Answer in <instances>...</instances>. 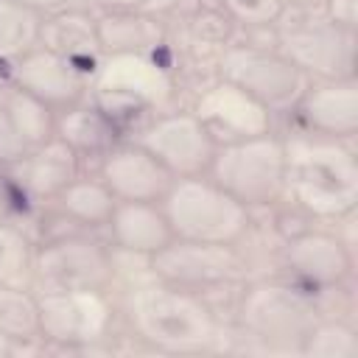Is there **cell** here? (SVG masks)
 <instances>
[{
	"label": "cell",
	"mask_w": 358,
	"mask_h": 358,
	"mask_svg": "<svg viewBox=\"0 0 358 358\" xmlns=\"http://www.w3.org/2000/svg\"><path fill=\"white\" fill-rule=\"evenodd\" d=\"M285 196L310 218H347L358 201L352 148L310 131L285 140Z\"/></svg>",
	"instance_id": "cell-1"
},
{
	"label": "cell",
	"mask_w": 358,
	"mask_h": 358,
	"mask_svg": "<svg viewBox=\"0 0 358 358\" xmlns=\"http://www.w3.org/2000/svg\"><path fill=\"white\" fill-rule=\"evenodd\" d=\"M126 316L140 341L165 352H199L218 338V322L196 291L154 280L129 294Z\"/></svg>",
	"instance_id": "cell-2"
},
{
	"label": "cell",
	"mask_w": 358,
	"mask_h": 358,
	"mask_svg": "<svg viewBox=\"0 0 358 358\" xmlns=\"http://www.w3.org/2000/svg\"><path fill=\"white\" fill-rule=\"evenodd\" d=\"M241 330L271 352H299L308 330L319 319L313 294L296 280H255L246 282L238 299Z\"/></svg>",
	"instance_id": "cell-3"
},
{
	"label": "cell",
	"mask_w": 358,
	"mask_h": 358,
	"mask_svg": "<svg viewBox=\"0 0 358 358\" xmlns=\"http://www.w3.org/2000/svg\"><path fill=\"white\" fill-rule=\"evenodd\" d=\"M159 204L173 238L238 246L252 229V210L207 173L176 176Z\"/></svg>",
	"instance_id": "cell-4"
},
{
	"label": "cell",
	"mask_w": 358,
	"mask_h": 358,
	"mask_svg": "<svg viewBox=\"0 0 358 358\" xmlns=\"http://www.w3.org/2000/svg\"><path fill=\"white\" fill-rule=\"evenodd\" d=\"M313 0L291 3L274 22V48L310 81L355 78V31L336 25Z\"/></svg>",
	"instance_id": "cell-5"
},
{
	"label": "cell",
	"mask_w": 358,
	"mask_h": 358,
	"mask_svg": "<svg viewBox=\"0 0 358 358\" xmlns=\"http://www.w3.org/2000/svg\"><path fill=\"white\" fill-rule=\"evenodd\" d=\"M207 176L249 210L271 207L285 196V140L274 131L215 148Z\"/></svg>",
	"instance_id": "cell-6"
},
{
	"label": "cell",
	"mask_w": 358,
	"mask_h": 358,
	"mask_svg": "<svg viewBox=\"0 0 358 358\" xmlns=\"http://www.w3.org/2000/svg\"><path fill=\"white\" fill-rule=\"evenodd\" d=\"M218 78L241 87L271 115L294 112L310 78L277 48L268 45H227L218 53Z\"/></svg>",
	"instance_id": "cell-7"
},
{
	"label": "cell",
	"mask_w": 358,
	"mask_h": 358,
	"mask_svg": "<svg viewBox=\"0 0 358 358\" xmlns=\"http://www.w3.org/2000/svg\"><path fill=\"white\" fill-rule=\"evenodd\" d=\"M171 92V70L148 53H106L101 56L90 78L92 101L106 109L117 123L129 112L157 109L168 103Z\"/></svg>",
	"instance_id": "cell-8"
},
{
	"label": "cell",
	"mask_w": 358,
	"mask_h": 358,
	"mask_svg": "<svg viewBox=\"0 0 358 358\" xmlns=\"http://www.w3.org/2000/svg\"><path fill=\"white\" fill-rule=\"evenodd\" d=\"M39 336L42 341L84 350L103 341L115 324V305L106 288L39 291Z\"/></svg>",
	"instance_id": "cell-9"
},
{
	"label": "cell",
	"mask_w": 358,
	"mask_h": 358,
	"mask_svg": "<svg viewBox=\"0 0 358 358\" xmlns=\"http://www.w3.org/2000/svg\"><path fill=\"white\" fill-rule=\"evenodd\" d=\"M31 277L39 291L109 288L115 280V260L101 241L64 232L48 238L31 255Z\"/></svg>",
	"instance_id": "cell-10"
},
{
	"label": "cell",
	"mask_w": 358,
	"mask_h": 358,
	"mask_svg": "<svg viewBox=\"0 0 358 358\" xmlns=\"http://www.w3.org/2000/svg\"><path fill=\"white\" fill-rule=\"evenodd\" d=\"M148 268L162 282L201 294L207 288L238 282L246 271V263L235 246L173 238L148 257Z\"/></svg>",
	"instance_id": "cell-11"
},
{
	"label": "cell",
	"mask_w": 358,
	"mask_h": 358,
	"mask_svg": "<svg viewBox=\"0 0 358 358\" xmlns=\"http://www.w3.org/2000/svg\"><path fill=\"white\" fill-rule=\"evenodd\" d=\"M137 143L145 151H151L173 176L207 173L213 154L218 148L190 109L157 115L137 131Z\"/></svg>",
	"instance_id": "cell-12"
},
{
	"label": "cell",
	"mask_w": 358,
	"mask_h": 358,
	"mask_svg": "<svg viewBox=\"0 0 358 358\" xmlns=\"http://www.w3.org/2000/svg\"><path fill=\"white\" fill-rule=\"evenodd\" d=\"M282 266L308 291H336L352 274V252L336 232L308 227L285 238Z\"/></svg>",
	"instance_id": "cell-13"
},
{
	"label": "cell",
	"mask_w": 358,
	"mask_h": 358,
	"mask_svg": "<svg viewBox=\"0 0 358 358\" xmlns=\"http://www.w3.org/2000/svg\"><path fill=\"white\" fill-rule=\"evenodd\" d=\"M90 78H92V73H87L84 67L73 64L70 59L42 48V45H36L28 53H22L20 59H14L11 70H8L11 84H17L28 95L39 98L42 103H48L53 112L90 98Z\"/></svg>",
	"instance_id": "cell-14"
},
{
	"label": "cell",
	"mask_w": 358,
	"mask_h": 358,
	"mask_svg": "<svg viewBox=\"0 0 358 358\" xmlns=\"http://www.w3.org/2000/svg\"><path fill=\"white\" fill-rule=\"evenodd\" d=\"M190 112L201 120V126L215 140V145L266 134L271 131V117H274L266 106H260L241 87L224 78H215L213 84H207L196 95Z\"/></svg>",
	"instance_id": "cell-15"
},
{
	"label": "cell",
	"mask_w": 358,
	"mask_h": 358,
	"mask_svg": "<svg viewBox=\"0 0 358 358\" xmlns=\"http://www.w3.org/2000/svg\"><path fill=\"white\" fill-rule=\"evenodd\" d=\"M98 179L117 201H162L176 179L151 151L134 143H115L98 162Z\"/></svg>",
	"instance_id": "cell-16"
},
{
	"label": "cell",
	"mask_w": 358,
	"mask_h": 358,
	"mask_svg": "<svg viewBox=\"0 0 358 358\" xmlns=\"http://www.w3.org/2000/svg\"><path fill=\"white\" fill-rule=\"evenodd\" d=\"M294 112L305 131L350 140L358 131V84L355 78L310 81Z\"/></svg>",
	"instance_id": "cell-17"
},
{
	"label": "cell",
	"mask_w": 358,
	"mask_h": 358,
	"mask_svg": "<svg viewBox=\"0 0 358 358\" xmlns=\"http://www.w3.org/2000/svg\"><path fill=\"white\" fill-rule=\"evenodd\" d=\"M106 229L117 249L145 260L173 241V229L159 201H117Z\"/></svg>",
	"instance_id": "cell-18"
},
{
	"label": "cell",
	"mask_w": 358,
	"mask_h": 358,
	"mask_svg": "<svg viewBox=\"0 0 358 358\" xmlns=\"http://www.w3.org/2000/svg\"><path fill=\"white\" fill-rule=\"evenodd\" d=\"M39 45L70 59L73 64L84 67L87 73H95V67L103 56L101 42H98L95 14L90 8H73V11L42 17Z\"/></svg>",
	"instance_id": "cell-19"
},
{
	"label": "cell",
	"mask_w": 358,
	"mask_h": 358,
	"mask_svg": "<svg viewBox=\"0 0 358 358\" xmlns=\"http://www.w3.org/2000/svg\"><path fill=\"white\" fill-rule=\"evenodd\" d=\"M56 137L78 157H103L115 143H120V123L92 98H84L56 112Z\"/></svg>",
	"instance_id": "cell-20"
},
{
	"label": "cell",
	"mask_w": 358,
	"mask_h": 358,
	"mask_svg": "<svg viewBox=\"0 0 358 358\" xmlns=\"http://www.w3.org/2000/svg\"><path fill=\"white\" fill-rule=\"evenodd\" d=\"M78 162L81 157L56 134L36 145L22 162H17L14 168H20V187L34 196V199H56L76 176H78Z\"/></svg>",
	"instance_id": "cell-21"
},
{
	"label": "cell",
	"mask_w": 358,
	"mask_h": 358,
	"mask_svg": "<svg viewBox=\"0 0 358 358\" xmlns=\"http://www.w3.org/2000/svg\"><path fill=\"white\" fill-rule=\"evenodd\" d=\"M98 42L106 53H148L157 56L165 48V25L154 14L143 11H101L95 14Z\"/></svg>",
	"instance_id": "cell-22"
},
{
	"label": "cell",
	"mask_w": 358,
	"mask_h": 358,
	"mask_svg": "<svg viewBox=\"0 0 358 358\" xmlns=\"http://www.w3.org/2000/svg\"><path fill=\"white\" fill-rule=\"evenodd\" d=\"M53 201H56V210L62 218H67L78 227H90V229L106 227L112 218V210L117 204L112 190L98 176L95 179L76 176Z\"/></svg>",
	"instance_id": "cell-23"
},
{
	"label": "cell",
	"mask_w": 358,
	"mask_h": 358,
	"mask_svg": "<svg viewBox=\"0 0 358 358\" xmlns=\"http://www.w3.org/2000/svg\"><path fill=\"white\" fill-rule=\"evenodd\" d=\"M0 330L17 341H39V296L20 282H0Z\"/></svg>",
	"instance_id": "cell-24"
},
{
	"label": "cell",
	"mask_w": 358,
	"mask_h": 358,
	"mask_svg": "<svg viewBox=\"0 0 358 358\" xmlns=\"http://www.w3.org/2000/svg\"><path fill=\"white\" fill-rule=\"evenodd\" d=\"M42 17L17 0H0V62H14L39 45Z\"/></svg>",
	"instance_id": "cell-25"
},
{
	"label": "cell",
	"mask_w": 358,
	"mask_h": 358,
	"mask_svg": "<svg viewBox=\"0 0 358 358\" xmlns=\"http://www.w3.org/2000/svg\"><path fill=\"white\" fill-rule=\"evenodd\" d=\"M299 352L313 358H358V333L344 319L319 316L316 324L308 330Z\"/></svg>",
	"instance_id": "cell-26"
},
{
	"label": "cell",
	"mask_w": 358,
	"mask_h": 358,
	"mask_svg": "<svg viewBox=\"0 0 358 358\" xmlns=\"http://www.w3.org/2000/svg\"><path fill=\"white\" fill-rule=\"evenodd\" d=\"M31 255L28 238L8 218H0V282H20L31 274Z\"/></svg>",
	"instance_id": "cell-27"
},
{
	"label": "cell",
	"mask_w": 358,
	"mask_h": 358,
	"mask_svg": "<svg viewBox=\"0 0 358 358\" xmlns=\"http://www.w3.org/2000/svg\"><path fill=\"white\" fill-rule=\"evenodd\" d=\"M282 8H285L282 0H221V11L235 25H246V28L274 25Z\"/></svg>",
	"instance_id": "cell-28"
},
{
	"label": "cell",
	"mask_w": 358,
	"mask_h": 358,
	"mask_svg": "<svg viewBox=\"0 0 358 358\" xmlns=\"http://www.w3.org/2000/svg\"><path fill=\"white\" fill-rule=\"evenodd\" d=\"M232 31H235V22L221 8H201L190 20V36L196 45H204V48L224 50L227 45H232Z\"/></svg>",
	"instance_id": "cell-29"
},
{
	"label": "cell",
	"mask_w": 358,
	"mask_h": 358,
	"mask_svg": "<svg viewBox=\"0 0 358 358\" xmlns=\"http://www.w3.org/2000/svg\"><path fill=\"white\" fill-rule=\"evenodd\" d=\"M28 154H31V148L25 145V140L17 129V120H14L8 98H6V87L0 84V168H14Z\"/></svg>",
	"instance_id": "cell-30"
},
{
	"label": "cell",
	"mask_w": 358,
	"mask_h": 358,
	"mask_svg": "<svg viewBox=\"0 0 358 358\" xmlns=\"http://www.w3.org/2000/svg\"><path fill=\"white\" fill-rule=\"evenodd\" d=\"M101 11H143V14H165L179 6V0H95Z\"/></svg>",
	"instance_id": "cell-31"
},
{
	"label": "cell",
	"mask_w": 358,
	"mask_h": 358,
	"mask_svg": "<svg viewBox=\"0 0 358 358\" xmlns=\"http://www.w3.org/2000/svg\"><path fill=\"white\" fill-rule=\"evenodd\" d=\"M322 11L347 31L358 28V0H324Z\"/></svg>",
	"instance_id": "cell-32"
},
{
	"label": "cell",
	"mask_w": 358,
	"mask_h": 358,
	"mask_svg": "<svg viewBox=\"0 0 358 358\" xmlns=\"http://www.w3.org/2000/svg\"><path fill=\"white\" fill-rule=\"evenodd\" d=\"M25 8L36 11L39 17H50V14H62V11H73V8H87L90 0H17Z\"/></svg>",
	"instance_id": "cell-33"
},
{
	"label": "cell",
	"mask_w": 358,
	"mask_h": 358,
	"mask_svg": "<svg viewBox=\"0 0 358 358\" xmlns=\"http://www.w3.org/2000/svg\"><path fill=\"white\" fill-rule=\"evenodd\" d=\"M17 207V187L14 182L0 171V218H8Z\"/></svg>",
	"instance_id": "cell-34"
},
{
	"label": "cell",
	"mask_w": 358,
	"mask_h": 358,
	"mask_svg": "<svg viewBox=\"0 0 358 358\" xmlns=\"http://www.w3.org/2000/svg\"><path fill=\"white\" fill-rule=\"evenodd\" d=\"M17 352V341H11L3 330H0V358H6V355H14Z\"/></svg>",
	"instance_id": "cell-35"
},
{
	"label": "cell",
	"mask_w": 358,
	"mask_h": 358,
	"mask_svg": "<svg viewBox=\"0 0 358 358\" xmlns=\"http://www.w3.org/2000/svg\"><path fill=\"white\" fill-rule=\"evenodd\" d=\"M285 6H291V3H305V0H282Z\"/></svg>",
	"instance_id": "cell-36"
}]
</instances>
